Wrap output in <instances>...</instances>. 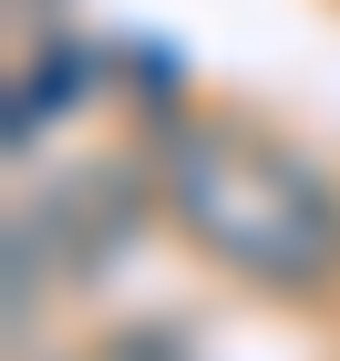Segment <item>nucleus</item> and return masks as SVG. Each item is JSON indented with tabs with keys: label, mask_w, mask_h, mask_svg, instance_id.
Wrapping results in <instances>:
<instances>
[{
	"label": "nucleus",
	"mask_w": 340,
	"mask_h": 361,
	"mask_svg": "<svg viewBox=\"0 0 340 361\" xmlns=\"http://www.w3.org/2000/svg\"><path fill=\"white\" fill-rule=\"evenodd\" d=\"M165 207L248 289H320L340 269V196L299 155H279V145L217 135V124L175 135L165 145Z\"/></svg>",
	"instance_id": "obj_1"
},
{
	"label": "nucleus",
	"mask_w": 340,
	"mask_h": 361,
	"mask_svg": "<svg viewBox=\"0 0 340 361\" xmlns=\"http://www.w3.org/2000/svg\"><path fill=\"white\" fill-rule=\"evenodd\" d=\"M73 83H83V52H42L21 73V93H11V145H31V124H52L62 104H73Z\"/></svg>",
	"instance_id": "obj_2"
}]
</instances>
